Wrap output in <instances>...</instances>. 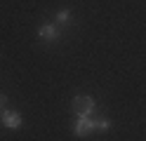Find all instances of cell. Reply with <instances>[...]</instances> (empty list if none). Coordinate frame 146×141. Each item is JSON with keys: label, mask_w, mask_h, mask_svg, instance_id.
<instances>
[{"label": "cell", "mask_w": 146, "mask_h": 141, "mask_svg": "<svg viewBox=\"0 0 146 141\" xmlns=\"http://www.w3.org/2000/svg\"><path fill=\"white\" fill-rule=\"evenodd\" d=\"M0 115H3V125H5L7 129H21V122H24V120H21L19 113L3 108V113H0Z\"/></svg>", "instance_id": "277c9868"}, {"label": "cell", "mask_w": 146, "mask_h": 141, "mask_svg": "<svg viewBox=\"0 0 146 141\" xmlns=\"http://www.w3.org/2000/svg\"><path fill=\"white\" fill-rule=\"evenodd\" d=\"M71 108H73L76 115H90V118H92L97 113V101L92 97H73Z\"/></svg>", "instance_id": "6da1fadb"}, {"label": "cell", "mask_w": 146, "mask_h": 141, "mask_svg": "<svg viewBox=\"0 0 146 141\" xmlns=\"http://www.w3.org/2000/svg\"><path fill=\"white\" fill-rule=\"evenodd\" d=\"M92 132H94V118L78 115L76 125H73V134H76V136H87V134H92Z\"/></svg>", "instance_id": "7a4b0ae2"}, {"label": "cell", "mask_w": 146, "mask_h": 141, "mask_svg": "<svg viewBox=\"0 0 146 141\" xmlns=\"http://www.w3.org/2000/svg\"><path fill=\"white\" fill-rule=\"evenodd\" d=\"M111 120L106 118H94V132H111Z\"/></svg>", "instance_id": "8992f818"}, {"label": "cell", "mask_w": 146, "mask_h": 141, "mask_svg": "<svg viewBox=\"0 0 146 141\" xmlns=\"http://www.w3.org/2000/svg\"><path fill=\"white\" fill-rule=\"evenodd\" d=\"M54 21L59 26H68V24H73V12L71 9H57L54 12Z\"/></svg>", "instance_id": "5b68a950"}, {"label": "cell", "mask_w": 146, "mask_h": 141, "mask_svg": "<svg viewBox=\"0 0 146 141\" xmlns=\"http://www.w3.org/2000/svg\"><path fill=\"white\" fill-rule=\"evenodd\" d=\"M7 106V97H5V94H0V108H5Z\"/></svg>", "instance_id": "52a82bcc"}, {"label": "cell", "mask_w": 146, "mask_h": 141, "mask_svg": "<svg viewBox=\"0 0 146 141\" xmlns=\"http://www.w3.org/2000/svg\"><path fill=\"white\" fill-rule=\"evenodd\" d=\"M38 38L45 40V42H57L59 38H61V28L57 24H42L38 28Z\"/></svg>", "instance_id": "3957f363"}]
</instances>
